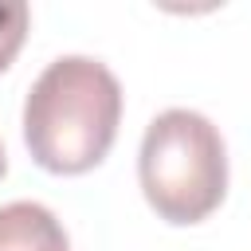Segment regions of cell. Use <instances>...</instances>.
Masks as SVG:
<instances>
[{
  "label": "cell",
  "mask_w": 251,
  "mask_h": 251,
  "mask_svg": "<svg viewBox=\"0 0 251 251\" xmlns=\"http://www.w3.org/2000/svg\"><path fill=\"white\" fill-rule=\"evenodd\" d=\"M0 251H71V243L51 208L16 200L0 208Z\"/></svg>",
  "instance_id": "cell-3"
},
{
  "label": "cell",
  "mask_w": 251,
  "mask_h": 251,
  "mask_svg": "<svg viewBox=\"0 0 251 251\" xmlns=\"http://www.w3.org/2000/svg\"><path fill=\"white\" fill-rule=\"evenodd\" d=\"M137 180L149 208L169 224L208 220L227 192V149L196 110H165L145 126Z\"/></svg>",
  "instance_id": "cell-2"
},
{
  "label": "cell",
  "mask_w": 251,
  "mask_h": 251,
  "mask_svg": "<svg viewBox=\"0 0 251 251\" xmlns=\"http://www.w3.org/2000/svg\"><path fill=\"white\" fill-rule=\"evenodd\" d=\"M27 24H31V12L24 0H0V71H8L12 59L20 55L27 39Z\"/></svg>",
  "instance_id": "cell-4"
},
{
  "label": "cell",
  "mask_w": 251,
  "mask_h": 251,
  "mask_svg": "<svg viewBox=\"0 0 251 251\" xmlns=\"http://www.w3.org/2000/svg\"><path fill=\"white\" fill-rule=\"evenodd\" d=\"M8 173V157H4V145H0V176Z\"/></svg>",
  "instance_id": "cell-5"
},
{
  "label": "cell",
  "mask_w": 251,
  "mask_h": 251,
  "mask_svg": "<svg viewBox=\"0 0 251 251\" xmlns=\"http://www.w3.org/2000/svg\"><path fill=\"white\" fill-rule=\"evenodd\" d=\"M122 122V86L90 55L55 59L27 90L24 141L39 169L78 176L110 153Z\"/></svg>",
  "instance_id": "cell-1"
}]
</instances>
